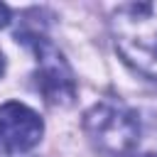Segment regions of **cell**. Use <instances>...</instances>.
I'll return each mask as SVG.
<instances>
[{
	"label": "cell",
	"instance_id": "obj_7",
	"mask_svg": "<svg viewBox=\"0 0 157 157\" xmlns=\"http://www.w3.org/2000/svg\"><path fill=\"white\" fill-rule=\"evenodd\" d=\"M145 157H155V155H145Z\"/></svg>",
	"mask_w": 157,
	"mask_h": 157
},
{
	"label": "cell",
	"instance_id": "obj_4",
	"mask_svg": "<svg viewBox=\"0 0 157 157\" xmlns=\"http://www.w3.org/2000/svg\"><path fill=\"white\" fill-rule=\"evenodd\" d=\"M42 132L44 123L32 108L17 101L0 105V142L5 145V150L27 152L42 140Z\"/></svg>",
	"mask_w": 157,
	"mask_h": 157
},
{
	"label": "cell",
	"instance_id": "obj_6",
	"mask_svg": "<svg viewBox=\"0 0 157 157\" xmlns=\"http://www.w3.org/2000/svg\"><path fill=\"white\" fill-rule=\"evenodd\" d=\"M2 71H5V56H2V52H0V76H2Z\"/></svg>",
	"mask_w": 157,
	"mask_h": 157
},
{
	"label": "cell",
	"instance_id": "obj_1",
	"mask_svg": "<svg viewBox=\"0 0 157 157\" xmlns=\"http://www.w3.org/2000/svg\"><path fill=\"white\" fill-rule=\"evenodd\" d=\"M110 34L123 61L157 81V0L120 5L110 17Z\"/></svg>",
	"mask_w": 157,
	"mask_h": 157
},
{
	"label": "cell",
	"instance_id": "obj_5",
	"mask_svg": "<svg viewBox=\"0 0 157 157\" xmlns=\"http://www.w3.org/2000/svg\"><path fill=\"white\" fill-rule=\"evenodd\" d=\"M7 22H10V7L0 2V27H5Z\"/></svg>",
	"mask_w": 157,
	"mask_h": 157
},
{
	"label": "cell",
	"instance_id": "obj_3",
	"mask_svg": "<svg viewBox=\"0 0 157 157\" xmlns=\"http://www.w3.org/2000/svg\"><path fill=\"white\" fill-rule=\"evenodd\" d=\"M25 42H29L37 52V88L42 91V96L47 98V103L52 105H71L74 96H76V83H74V74L69 69V64L64 61V56L37 32H22L17 34Z\"/></svg>",
	"mask_w": 157,
	"mask_h": 157
},
{
	"label": "cell",
	"instance_id": "obj_2",
	"mask_svg": "<svg viewBox=\"0 0 157 157\" xmlns=\"http://www.w3.org/2000/svg\"><path fill=\"white\" fill-rule=\"evenodd\" d=\"M83 130L93 147L108 157L128 155L140 140V120L123 103H96L83 115Z\"/></svg>",
	"mask_w": 157,
	"mask_h": 157
}]
</instances>
